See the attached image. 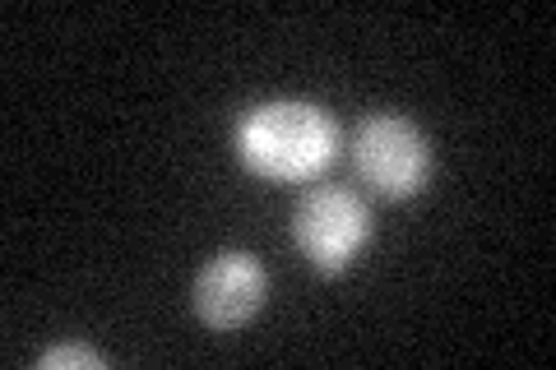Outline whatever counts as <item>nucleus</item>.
I'll use <instances>...</instances> for the list:
<instances>
[{"label": "nucleus", "mask_w": 556, "mask_h": 370, "mask_svg": "<svg viewBox=\"0 0 556 370\" xmlns=\"http://www.w3.org/2000/svg\"><path fill=\"white\" fill-rule=\"evenodd\" d=\"M241 163L269 181H306L334 153V120L311 102H265L241 120Z\"/></svg>", "instance_id": "obj_1"}, {"label": "nucleus", "mask_w": 556, "mask_h": 370, "mask_svg": "<svg viewBox=\"0 0 556 370\" xmlns=\"http://www.w3.org/2000/svg\"><path fill=\"white\" fill-rule=\"evenodd\" d=\"M357 176L367 181L376 195L386 200H408L427 186L431 176V149L422 130L404 116H371L362 120L357 144H353Z\"/></svg>", "instance_id": "obj_2"}, {"label": "nucleus", "mask_w": 556, "mask_h": 370, "mask_svg": "<svg viewBox=\"0 0 556 370\" xmlns=\"http://www.w3.org/2000/svg\"><path fill=\"white\" fill-rule=\"evenodd\" d=\"M292 237L320 273H339L367 245V204L339 186H316L292 214Z\"/></svg>", "instance_id": "obj_3"}, {"label": "nucleus", "mask_w": 556, "mask_h": 370, "mask_svg": "<svg viewBox=\"0 0 556 370\" xmlns=\"http://www.w3.org/2000/svg\"><path fill=\"white\" fill-rule=\"evenodd\" d=\"M265 302V269L247 251H223L195 278V315L208 329H237Z\"/></svg>", "instance_id": "obj_4"}, {"label": "nucleus", "mask_w": 556, "mask_h": 370, "mask_svg": "<svg viewBox=\"0 0 556 370\" xmlns=\"http://www.w3.org/2000/svg\"><path fill=\"white\" fill-rule=\"evenodd\" d=\"M42 370H65V366H108V357L102 352H93V347H51V352H42V361H38Z\"/></svg>", "instance_id": "obj_5"}]
</instances>
